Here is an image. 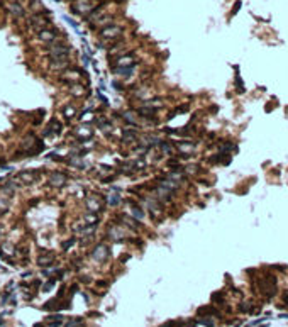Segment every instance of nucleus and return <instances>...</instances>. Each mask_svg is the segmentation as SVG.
<instances>
[{
	"label": "nucleus",
	"mask_w": 288,
	"mask_h": 327,
	"mask_svg": "<svg viewBox=\"0 0 288 327\" xmlns=\"http://www.w3.org/2000/svg\"><path fill=\"white\" fill-rule=\"evenodd\" d=\"M46 49H48L49 60H63V58H70V54H71V46L58 39L46 46Z\"/></svg>",
	"instance_id": "1"
},
{
	"label": "nucleus",
	"mask_w": 288,
	"mask_h": 327,
	"mask_svg": "<svg viewBox=\"0 0 288 327\" xmlns=\"http://www.w3.org/2000/svg\"><path fill=\"white\" fill-rule=\"evenodd\" d=\"M108 258H110V248H108V244L98 242V244L93 248V251H92V259H93L95 263H98V265H103Z\"/></svg>",
	"instance_id": "2"
},
{
	"label": "nucleus",
	"mask_w": 288,
	"mask_h": 327,
	"mask_svg": "<svg viewBox=\"0 0 288 327\" xmlns=\"http://www.w3.org/2000/svg\"><path fill=\"white\" fill-rule=\"evenodd\" d=\"M122 26H119V24H108L105 27H100L98 31V36L102 37V39H108V41H115L117 37H120L122 34Z\"/></svg>",
	"instance_id": "3"
},
{
	"label": "nucleus",
	"mask_w": 288,
	"mask_h": 327,
	"mask_svg": "<svg viewBox=\"0 0 288 327\" xmlns=\"http://www.w3.org/2000/svg\"><path fill=\"white\" fill-rule=\"evenodd\" d=\"M93 7H95L93 0H75L71 5H70V9H71L73 14L83 15V17H85L86 14H90V12H92Z\"/></svg>",
	"instance_id": "4"
},
{
	"label": "nucleus",
	"mask_w": 288,
	"mask_h": 327,
	"mask_svg": "<svg viewBox=\"0 0 288 327\" xmlns=\"http://www.w3.org/2000/svg\"><path fill=\"white\" fill-rule=\"evenodd\" d=\"M107 236L112 242H122V241H126V239H129L127 229L124 227V225H108Z\"/></svg>",
	"instance_id": "5"
},
{
	"label": "nucleus",
	"mask_w": 288,
	"mask_h": 327,
	"mask_svg": "<svg viewBox=\"0 0 288 327\" xmlns=\"http://www.w3.org/2000/svg\"><path fill=\"white\" fill-rule=\"evenodd\" d=\"M29 24H31V27L34 29L36 32H39L41 29H46L49 24H51V19L44 17L43 12H39V14H32L31 17H29Z\"/></svg>",
	"instance_id": "6"
},
{
	"label": "nucleus",
	"mask_w": 288,
	"mask_h": 327,
	"mask_svg": "<svg viewBox=\"0 0 288 327\" xmlns=\"http://www.w3.org/2000/svg\"><path fill=\"white\" fill-rule=\"evenodd\" d=\"M39 171L37 170H24L17 175V183L20 185H34V183L39 180Z\"/></svg>",
	"instance_id": "7"
},
{
	"label": "nucleus",
	"mask_w": 288,
	"mask_h": 327,
	"mask_svg": "<svg viewBox=\"0 0 288 327\" xmlns=\"http://www.w3.org/2000/svg\"><path fill=\"white\" fill-rule=\"evenodd\" d=\"M102 207H103V203H102V198H100V197L90 195V197H86V198H85V208L88 212L98 214L100 210H102Z\"/></svg>",
	"instance_id": "8"
},
{
	"label": "nucleus",
	"mask_w": 288,
	"mask_h": 327,
	"mask_svg": "<svg viewBox=\"0 0 288 327\" xmlns=\"http://www.w3.org/2000/svg\"><path fill=\"white\" fill-rule=\"evenodd\" d=\"M134 63H136L134 53H126V54L122 53L120 56L112 60V68H117V66H129V65H134Z\"/></svg>",
	"instance_id": "9"
},
{
	"label": "nucleus",
	"mask_w": 288,
	"mask_h": 327,
	"mask_svg": "<svg viewBox=\"0 0 288 327\" xmlns=\"http://www.w3.org/2000/svg\"><path fill=\"white\" fill-rule=\"evenodd\" d=\"M117 222H120L126 229H131V230H137L141 227V222L136 220L134 217L127 215V214H119V215H117Z\"/></svg>",
	"instance_id": "10"
},
{
	"label": "nucleus",
	"mask_w": 288,
	"mask_h": 327,
	"mask_svg": "<svg viewBox=\"0 0 288 327\" xmlns=\"http://www.w3.org/2000/svg\"><path fill=\"white\" fill-rule=\"evenodd\" d=\"M56 36H58V29H41L39 32H37V39L39 41H43V43L48 46V44H51L56 41Z\"/></svg>",
	"instance_id": "11"
},
{
	"label": "nucleus",
	"mask_w": 288,
	"mask_h": 327,
	"mask_svg": "<svg viewBox=\"0 0 288 327\" xmlns=\"http://www.w3.org/2000/svg\"><path fill=\"white\" fill-rule=\"evenodd\" d=\"M66 182H68V177L63 173H51L49 175V180H48V185L53 187V188H61L66 185Z\"/></svg>",
	"instance_id": "12"
},
{
	"label": "nucleus",
	"mask_w": 288,
	"mask_h": 327,
	"mask_svg": "<svg viewBox=\"0 0 288 327\" xmlns=\"http://www.w3.org/2000/svg\"><path fill=\"white\" fill-rule=\"evenodd\" d=\"M54 259H56V256L53 251H41L39 258H37V265L43 268H49L54 263Z\"/></svg>",
	"instance_id": "13"
},
{
	"label": "nucleus",
	"mask_w": 288,
	"mask_h": 327,
	"mask_svg": "<svg viewBox=\"0 0 288 327\" xmlns=\"http://www.w3.org/2000/svg\"><path fill=\"white\" fill-rule=\"evenodd\" d=\"M63 132V124L60 122V120H56V119H53L51 122H49V125L44 129V132H43V136L44 137H48V136H54V134H61Z\"/></svg>",
	"instance_id": "14"
},
{
	"label": "nucleus",
	"mask_w": 288,
	"mask_h": 327,
	"mask_svg": "<svg viewBox=\"0 0 288 327\" xmlns=\"http://www.w3.org/2000/svg\"><path fill=\"white\" fill-rule=\"evenodd\" d=\"M70 58H63V60H49V68L51 71H61L63 73L65 70L70 68Z\"/></svg>",
	"instance_id": "15"
},
{
	"label": "nucleus",
	"mask_w": 288,
	"mask_h": 327,
	"mask_svg": "<svg viewBox=\"0 0 288 327\" xmlns=\"http://www.w3.org/2000/svg\"><path fill=\"white\" fill-rule=\"evenodd\" d=\"M134 70H136V63L134 65H129V66H117V68H112V71H114L115 75H119V76H122V78L132 76Z\"/></svg>",
	"instance_id": "16"
},
{
	"label": "nucleus",
	"mask_w": 288,
	"mask_h": 327,
	"mask_svg": "<svg viewBox=\"0 0 288 327\" xmlns=\"http://www.w3.org/2000/svg\"><path fill=\"white\" fill-rule=\"evenodd\" d=\"M144 202H146V207H148V210L153 217L161 215V207H160V202H158L156 198H148V200H144Z\"/></svg>",
	"instance_id": "17"
},
{
	"label": "nucleus",
	"mask_w": 288,
	"mask_h": 327,
	"mask_svg": "<svg viewBox=\"0 0 288 327\" xmlns=\"http://www.w3.org/2000/svg\"><path fill=\"white\" fill-rule=\"evenodd\" d=\"M122 144H132L137 141V131L134 129H122Z\"/></svg>",
	"instance_id": "18"
},
{
	"label": "nucleus",
	"mask_w": 288,
	"mask_h": 327,
	"mask_svg": "<svg viewBox=\"0 0 288 327\" xmlns=\"http://www.w3.org/2000/svg\"><path fill=\"white\" fill-rule=\"evenodd\" d=\"M76 137H78V141H81V142L92 139V127H90V124H85L83 127L76 129Z\"/></svg>",
	"instance_id": "19"
},
{
	"label": "nucleus",
	"mask_w": 288,
	"mask_h": 327,
	"mask_svg": "<svg viewBox=\"0 0 288 327\" xmlns=\"http://www.w3.org/2000/svg\"><path fill=\"white\" fill-rule=\"evenodd\" d=\"M129 205H131V217H134L136 220H139V222H143L144 220V210L139 207L137 203H132V200H129Z\"/></svg>",
	"instance_id": "20"
},
{
	"label": "nucleus",
	"mask_w": 288,
	"mask_h": 327,
	"mask_svg": "<svg viewBox=\"0 0 288 327\" xmlns=\"http://www.w3.org/2000/svg\"><path fill=\"white\" fill-rule=\"evenodd\" d=\"M95 120V125H97V129L103 132H110L112 131V122L107 119H103V117H98V119H93Z\"/></svg>",
	"instance_id": "21"
},
{
	"label": "nucleus",
	"mask_w": 288,
	"mask_h": 327,
	"mask_svg": "<svg viewBox=\"0 0 288 327\" xmlns=\"http://www.w3.org/2000/svg\"><path fill=\"white\" fill-rule=\"evenodd\" d=\"M9 10L12 12V15H15V17H24V15H26V10L22 9V5H20L19 2H12L9 5Z\"/></svg>",
	"instance_id": "22"
},
{
	"label": "nucleus",
	"mask_w": 288,
	"mask_h": 327,
	"mask_svg": "<svg viewBox=\"0 0 288 327\" xmlns=\"http://www.w3.org/2000/svg\"><path fill=\"white\" fill-rule=\"evenodd\" d=\"M66 163H68L70 166H73V168H78V170H86V168H88V163L81 161V159H73V158H70V159H66Z\"/></svg>",
	"instance_id": "23"
},
{
	"label": "nucleus",
	"mask_w": 288,
	"mask_h": 327,
	"mask_svg": "<svg viewBox=\"0 0 288 327\" xmlns=\"http://www.w3.org/2000/svg\"><path fill=\"white\" fill-rule=\"evenodd\" d=\"M75 115H76V107H75L73 103H70V105H66V107H63V117H65L66 120L73 119Z\"/></svg>",
	"instance_id": "24"
},
{
	"label": "nucleus",
	"mask_w": 288,
	"mask_h": 327,
	"mask_svg": "<svg viewBox=\"0 0 288 327\" xmlns=\"http://www.w3.org/2000/svg\"><path fill=\"white\" fill-rule=\"evenodd\" d=\"M83 222H85V225H97L98 224V215H97V214L88 212V214L83 215Z\"/></svg>",
	"instance_id": "25"
},
{
	"label": "nucleus",
	"mask_w": 288,
	"mask_h": 327,
	"mask_svg": "<svg viewBox=\"0 0 288 327\" xmlns=\"http://www.w3.org/2000/svg\"><path fill=\"white\" fill-rule=\"evenodd\" d=\"M70 92H71L73 97H83V95H85V92H86V88H83L81 83H76V85L70 87Z\"/></svg>",
	"instance_id": "26"
},
{
	"label": "nucleus",
	"mask_w": 288,
	"mask_h": 327,
	"mask_svg": "<svg viewBox=\"0 0 288 327\" xmlns=\"http://www.w3.org/2000/svg\"><path fill=\"white\" fill-rule=\"evenodd\" d=\"M9 210H10V202L5 195H2L0 197V215H5Z\"/></svg>",
	"instance_id": "27"
},
{
	"label": "nucleus",
	"mask_w": 288,
	"mask_h": 327,
	"mask_svg": "<svg viewBox=\"0 0 288 327\" xmlns=\"http://www.w3.org/2000/svg\"><path fill=\"white\" fill-rule=\"evenodd\" d=\"M14 254H19V256H27L29 254V244H24V242H20L14 248Z\"/></svg>",
	"instance_id": "28"
},
{
	"label": "nucleus",
	"mask_w": 288,
	"mask_h": 327,
	"mask_svg": "<svg viewBox=\"0 0 288 327\" xmlns=\"http://www.w3.org/2000/svg\"><path fill=\"white\" fill-rule=\"evenodd\" d=\"M122 117L124 120H126L127 124H131V125H136L137 124V120H136V114L134 112H131V110H126V112H122Z\"/></svg>",
	"instance_id": "29"
},
{
	"label": "nucleus",
	"mask_w": 288,
	"mask_h": 327,
	"mask_svg": "<svg viewBox=\"0 0 288 327\" xmlns=\"http://www.w3.org/2000/svg\"><path fill=\"white\" fill-rule=\"evenodd\" d=\"M83 325V317H71L63 327H81Z\"/></svg>",
	"instance_id": "30"
},
{
	"label": "nucleus",
	"mask_w": 288,
	"mask_h": 327,
	"mask_svg": "<svg viewBox=\"0 0 288 327\" xmlns=\"http://www.w3.org/2000/svg\"><path fill=\"white\" fill-rule=\"evenodd\" d=\"M63 20H65L66 24H70V26L75 29V32H76L78 36H81V31H80V27H78V22H76V20H73L71 17H70V15H63Z\"/></svg>",
	"instance_id": "31"
},
{
	"label": "nucleus",
	"mask_w": 288,
	"mask_h": 327,
	"mask_svg": "<svg viewBox=\"0 0 288 327\" xmlns=\"http://www.w3.org/2000/svg\"><path fill=\"white\" fill-rule=\"evenodd\" d=\"M107 203L110 205V207H117V205L120 203V195H119V193L108 195V197H107Z\"/></svg>",
	"instance_id": "32"
},
{
	"label": "nucleus",
	"mask_w": 288,
	"mask_h": 327,
	"mask_svg": "<svg viewBox=\"0 0 288 327\" xmlns=\"http://www.w3.org/2000/svg\"><path fill=\"white\" fill-rule=\"evenodd\" d=\"M56 283H58V278H56V276H54V278H49L48 282H46V285H43V288H41V290H43L44 293H48V292L53 290Z\"/></svg>",
	"instance_id": "33"
},
{
	"label": "nucleus",
	"mask_w": 288,
	"mask_h": 327,
	"mask_svg": "<svg viewBox=\"0 0 288 327\" xmlns=\"http://www.w3.org/2000/svg\"><path fill=\"white\" fill-rule=\"evenodd\" d=\"M198 314H200V315H219V312H217L215 309H212V307H202V309H198Z\"/></svg>",
	"instance_id": "34"
},
{
	"label": "nucleus",
	"mask_w": 288,
	"mask_h": 327,
	"mask_svg": "<svg viewBox=\"0 0 288 327\" xmlns=\"http://www.w3.org/2000/svg\"><path fill=\"white\" fill-rule=\"evenodd\" d=\"M158 146L161 148V151L165 154H171V153H173V148H171V144L168 141H160V144H158Z\"/></svg>",
	"instance_id": "35"
},
{
	"label": "nucleus",
	"mask_w": 288,
	"mask_h": 327,
	"mask_svg": "<svg viewBox=\"0 0 288 327\" xmlns=\"http://www.w3.org/2000/svg\"><path fill=\"white\" fill-rule=\"evenodd\" d=\"M197 324L205 325V327H214V320L208 319V317H202V319H198V320H197Z\"/></svg>",
	"instance_id": "36"
},
{
	"label": "nucleus",
	"mask_w": 288,
	"mask_h": 327,
	"mask_svg": "<svg viewBox=\"0 0 288 327\" xmlns=\"http://www.w3.org/2000/svg\"><path fill=\"white\" fill-rule=\"evenodd\" d=\"M75 242H76V239H75V237H70L68 241H65V242H63V251H65V253H66L68 249H71V248H73V246H75Z\"/></svg>",
	"instance_id": "37"
},
{
	"label": "nucleus",
	"mask_w": 288,
	"mask_h": 327,
	"mask_svg": "<svg viewBox=\"0 0 288 327\" xmlns=\"http://www.w3.org/2000/svg\"><path fill=\"white\" fill-rule=\"evenodd\" d=\"M41 273H43V276H46V278H51V276L54 273H58V270H54V268H44V270H41Z\"/></svg>",
	"instance_id": "38"
},
{
	"label": "nucleus",
	"mask_w": 288,
	"mask_h": 327,
	"mask_svg": "<svg viewBox=\"0 0 288 327\" xmlns=\"http://www.w3.org/2000/svg\"><path fill=\"white\" fill-rule=\"evenodd\" d=\"M63 320H65V317L61 314H54V315H49L46 319V322H63Z\"/></svg>",
	"instance_id": "39"
},
{
	"label": "nucleus",
	"mask_w": 288,
	"mask_h": 327,
	"mask_svg": "<svg viewBox=\"0 0 288 327\" xmlns=\"http://www.w3.org/2000/svg\"><path fill=\"white\" fill-rule=\"evenodd\" d=\"M178 149H193V142H178Z\"/></svg>",
	"instance_id": "40"
},
{
	"label": "nucleus",
	"mask_w": 288,
	"mask_h": 327,
	"mask_svg": "<svg viewBox=\"0 0 288 327\" xmlns=\"http://www.w3.org/2000/svg\"><path fill=\"white\" fill-rule=\"evenodd\" d=\"M48 158H49V159H56V161H60V163L66 161V158L60 156V154H56V153H49V154H48Z\"/></svg>",
	"instance_id": "41"
},
{
	"label": "nucleus",
	"mask_w": 288,
	"mask_h": 327,
	"mask_svg": "<svg viewBox=\"0 0 288 327\" xmlns=\"http://www.w3.org/2000/svg\"><path fill=\"white\" fill-rule=\"evenodd\" d=\"M81 61H83V66H88V63L92 61V56H90L88 53L83 51V54H81Z\"/></svg>",
	"instance_id": "42"
},
{
	"label": "nucleus",
	"mask_w": 288,
	"mask_h": 327,
	"mask_svg": "<svg viewBox=\"0 0 288 327\" xmlns=\"http://www.w3.org/2000/svg\"><path fill=\"white\" fill-rule=\"evenodd\" d=\"M39 285H41V282H39V280H34V282L31 283V287L34 288V290H37V288H39Z\"/></svg>",
	"instance_id": "43"
},
{
	"label": "nucleus",
	"mask_w": 288,
	"mask_h": 327,
	"mask_svg": "<svg viewBox=\"0 0 288 327\" xmlns=\"http://www.w3.org/2000/svg\"><path fill=\"white\" fill-rule=\"evenodd\" d=\"M44 327H61V322H49L48 325H44Z\"/></svg>",
	"instance_id": "44"
},
{
	"label": "nucleus",
	"mask_w": 288,
	"mask_h": 327,
	"mask_svg": "<svg viewBox=\"0 0 288 327\" xmlns=\"http://www.w3.org/2000/svg\"><path fill=\"white\" fill-rule=\"evenodd\" d=\"M239 9H241V2H236V5H234V9H232V15H234V14H236V12H237V10H239Z\"/></svg>",
	"instance_id": "45"
},
{
	"label": "nucleus",
	"mask_w": 288,
	"mask_h": 327,
	"mask_svg": "<svg viewBox=\"0 0 288 327\" xmlns=\"http://www.w3.org/2000/svg\"><path fill=\"white\" fill-rule=\"evenodd\" d=\"M97 97H98L100 100H102V102H103V103H107V98H105V97H103V95H102V93H100V92H97Z\"/></svg>",
	"instance_id": "46"
},
{
	"label": "nucleus",
	"mask_w": 288,
	"mask_h": 327,
	"mask_svg": "<svg viewBox=\"0 0 288 327\" xmlns=\"http://www.w3.org/2000/svg\"><path fill=\"white\" fill-rule=\"evenodd\" d=\"M112 87H114L115 90H122V87H120V85H119L117 82H112Z\"/></svg>",
	"instance_id": "47"
},
{
	"label": "nucleus",
	"mask_w": 288,
	"mask_h": 327,
	"mask_svg": "<svg viewBox=\"0 0 288 327\" xmlns=\"http://www.w3.org/2000/svg\"><path fill=\"white\" fill-rule=\"evenodd\" d=\"M32 275V271H24L22 273V278H27V276H31Z\"/></svg>",
	"instance_id": "48"
},
{
	"label": "nucleus",
	"mask_w": 288,
	"mask_h": 327,
	"mask_svg": "<svg viewBox=\"0 0 288 327\" xmlns=\"http://www.w3.org/2000/svg\"><path fill=\"white\" fill-rule=\"evenodd\" d=\"M98 287H107V282H97Z\"/></svg>",
	"instance_id": "49"
},
{
	"label": "nucleus",
	"mask_w": 288,
	"mask_h": 327,
	"mask_svg": "<svg viewBox=\"0 0 288 327\" xmlns=\"http://www.w3.org/2000/svg\"><path fill=\"white\" fill-rule=\"evenodd\" d=\"M280 319H288V314H281V315H280Z\"/></svg>",
	"instance_id": "50"
},
{
	"label": "nucleus",
	"mask_w": 288,
	"mask_h": 327,
	"mask_svg": "<svg viewBox=\"0 0 288 327\" xmlns=\"http://www.w3.org/2000/svg\"><path fill=\"white\" fill-rule=\"evenodd\" d=\"M2 234H3V225L0 224V237H2Z\"/></svg>",
	"instance_id": "51"
},
{
	"label": "nucleus",
	"mask_w": 288,
	"mask_h": 327,
	"mask_svg": "<svg viewBox=\"0 0 288 327\" xmlns=\"http://www.w3.org/2000/svg\"><path fill=\"white\" fill-rule=\"evenodd\" d=\"M261 327H270V325H268V324H266V325H261Z\"/></svg>",
	"instance_id": "52"
},
{
	"label": "nucleus",
	"mask_w": 288,
	"mask_h": 327,
	"mask_svg": "<svg viewBox=\"0 0 288 327\" xmlns=\"http://www.w3.org/2000/svg\"><path fill=\"white\" fill-rule=\"evenodd\" d=\"M53 2H61V0H53Z\"/></svg>",
	"instance_id": "53"
},
{
	"label": "nucleus",
	"mask_w": 288,
	"mask_h": 327,
	"mask_svg": "<svg viewBox=\"0 0 288 327\" xmlns=\"http://www.w3.org/2000/svg\"><path fill=\"white\" fill-rule=\"evenodd\" d=\"M12 2H20V0H12Z\"/></svg>",
	"instance_id": "54"
},
{
	"label": "nucleus",
	"mask_w": 288,
	"mask_h": 327,
	"mask_svg": "<svg viewBox=\"0 0 288 327\" xmlns=\"http://www.w3.org/2000/svg\"><path fill=\"white\" fill-rule=\"evenodd\" d=\"M188 327H195V325H188Z\"/></svg>",
	"instance_id": "55"
}]
</instances>
